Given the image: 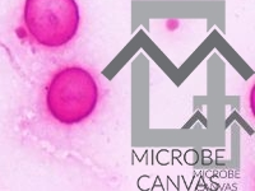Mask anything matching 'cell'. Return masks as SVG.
<instances>
[{
  "instance_id": "cell-1",
  "label": "cell",
  "mask_w": 255,
  "mask_h": 191,
  "mask_svg": "<svg viewBox=\"0 0 255 191\" xmlns=\"http://www.w3.org/2000/svg\"><path fill=\"white\" fill-rule=\"evenodd\" d=\"M99 103V87L88 70L67 67L54 74L47 84L46 107L63 125L81 124Z\"/></svg>"
},
{
  "instance_id": "cell-2",
  "label": "cell",
  "mask_w": 255,
  "mask_h": 191,
  "mask_svg": "<svg viewBox=\"0 0 255 191\" xmlns=\"http://www.w3.org/2000/svg\"><path fill=\"white\" fill-rule=\"evenodd\" d=\"M23 22L36 44L55 49L76 37L81 13L76 0H26Z\"/></svg>"
}]
</instances>
